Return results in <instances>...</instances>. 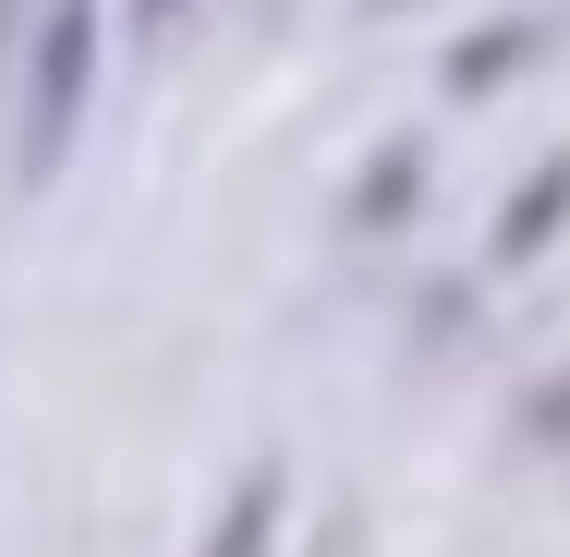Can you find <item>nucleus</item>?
Segmentation results:
<instances>
[{
	"label": "nucleus",
	"instance_id": "nucleus-1",
	"mask_svg": "<svg viewBox=\"0 0 570 557\" xmlns=\"http://www.w3.org/2000/svg\"><path fill=\"white\" fill-rule=\"evenodd\" d=\"M86 49H98L86 0H61V12H49V49H37V110H24V182H49V170H61V133H73V98H86Z\"/></svg>",
	"mask_w": 570,
	"mask_h": 557
},
{
	"label": "nucleus",
	"instance_id": "nucleus-2",
	"mask_svg": "<svg viewBox=\"0 0 570 557\" xmlns=\"http://www.w3.org/2000/svg\"><path fill=\"white\" fill-rule=\"evenodd\" d=\"M267 534H279V473H243V497L219 509V546L207 557H267Z\"/></svg>",
	"mask_w": 570,
	"mask_h": 557
},
{
	"label": "nucleus",
	"instance_id": "nucleus-3",
	"mask_svg": "<svg viewBox=\"0 0 570 557\" xmlns=\"http://www.w3.org/2000/svg\"><path fill=\"white\" fill-rule=\"evenodd\" d=\"M559 207H570V170H534V182H522V207L498 219V255H534V242H547V219H559Z\"/></svg>",
	"mask_w": 570,
	"mask_h": 557
},
{
	"label": "nucleus",
	"instance_id": "nucleus-4",
	"mask_svg": "<svg viewBox=\"0 0 570 557\" xmlns=\"http://www.w3.org/2000/svg\"><path fill=\"white\" fill-rule=\"evenodd\" d=\"M547 437H570V376H559V388H547Z\"/></svg>",
	"mask_w": 570,
	"mask_h": 557
}]
</instances>
